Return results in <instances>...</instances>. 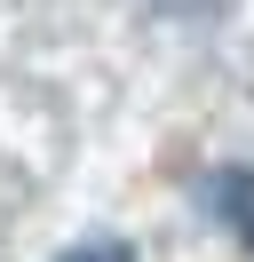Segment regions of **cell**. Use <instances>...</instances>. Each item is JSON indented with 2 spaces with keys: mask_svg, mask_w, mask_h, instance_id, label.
I'll list each match as a JSON object with an SVG mask.
<instances>
[{
  "mask_svg": "<svg viewBox=\"0 0 254 262\" xmlns=\"http://www.w3.org/2000/svg\"><path fill=\"white\" fill-rule=\"evenodd\" d=\"M56 262H135V246L127 238H79V246H64Z\"/></svg>",
  "mask_w": 254,
  "mask_h": 262,
  "instance_id": "7a4b0ae2",
  "label": "cell"
},
{
  "mask_svg": "<svg viewBox=\"0 0 254 262\" xmlns=\"http://www.w3.org/2000/svg\"><path fill=\"white\" fill-rule=\"evenodd\" d=\"M206 191H215L222 207H230V223H238V238H254V175H238V167H222V175L206 183Z\"/></svg>",
  "mask_w": 254,
  "mask_h": 262,
  "instance_id": "6da1fadb",
  "label": "cell"
}]
</instances>
